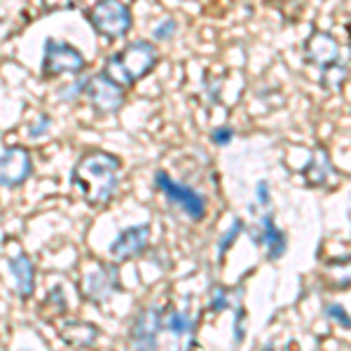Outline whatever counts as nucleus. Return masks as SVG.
Returning <instances> with one entry per match:
<instances>
[{
  "label": "nucleus",
  "instance_id": "17",
  "mask_svg": "<svg viewBox=\"0 0 351 351\" xmlns=\"http://www.w3.org/2000/svg\"><path fill=\"white\" fill-rule=\"evenodd\" d=\"M243 228L241 225V220H234V225H232V230H228V234L220 239V243H218V251H220V256H225L228 253V246H232V241L237 239V234H239V230Z\"/></svg>",
  "mask_w": 351,
  "mask_h": 351
},
{
  "label": "nucleus",
  "instance_id": "9",
  "mask_svg": "<svg viewBox=\"0 0 351 351\" xmlns=\"http://www.w3.org/2000/svg\"><path fill=\"white\" fill-rule=\"evenodd\" d=\"M304 59L311 66H319L326 71V68H330L339 61V45L330 33L314 31L304 43Z\"/></svg>",
  "mask_w": 351,
  "mask_h": 351
},
{
  "label": "nucleus",
  "instance_id": "10",
  "mask_svg": "<svg viewBox=\"0 0 351 351\" xmlns=\"http://www.w3.org/2000/svg\"><path fill=\"white\" fill-rule=\"evenodd\" d=\"M150 239V228L148 225H136V228L124 230L110 246V256L117 260V263H124V260H132L134 256H138L145 246H148Z\"/></svg>",
  "mask_w": 351,
  "mask_h": 351
},
{
  "label": "nucleus",
  "instance_id": "2",
  "mask_svg": "<svg viewBox=\"0 0 351 351\" xmlns=\"http://www.w3.org/2000/svg\"><path fill=\"white\" fill-rule=\"evenodd\" d=\"M122 164L108 152H89L73 169V185L89 206H106L120 183Z\"/></svg>",
  "mask_w": 351,
  "mask_h": 351
},
{
  "label": "nucleus",
  "instance_id": "8",
  "mask_svg": "<svg viewBox=\"0 0 351 351\" xmlns=\"http://www.w3.org/2000/svg\"><path fill=\"white\" fill-rule=\"evenodd\" d=\"M155 185L169 197V199L178 204V206L183 208L190 218H195V220L204 218V213H206V202H204V197L199 195V192H195L192 188H188V185L176 183V180L169 178L164 171H160L155 176Z\"/></svg>",
  "mask_w": 351,
  "mask_h": 351
},
{
  "label": "nucleus",
  "instance_id": "5",
  "mask_svg": "<svg viewBox=\"0 0 351 351\" xmlns=\"http://www.w3.org/2000/svg\"><path fill=\"white\" fill-rule=\"evenodd\" d=\"M84 96L89 99L92 108L101 115H112L124 106V87L112 82L104 71L96 73L94 77L84 80Z\"/></svg>",
  "mask_w": 351,
  "mask_h": 351
},
{
  "label": "nucleus",
  "instance_id": "23",
  "mask_svg": "<svg viewBox=\"0 0 351 351\" xmlns=\"http://www.w3.org/2000/svg\"><path fill=\"white\" fill-rule=\"evenodd\" d=\"M258 202L260 204H269V185L265 183V180H260V183H258Z\"/></svg>",
  "mask_w": 351,
  "mask_h": 351
},
{
  "label": "nucleus",
  "instance_id": "4",
  "mask_svg": "<svg viewBox=\"0 0 351 351\" xmlns=\"http://www.w3.org/2000/svg\"><path fill=\"white\" fill-rule=\"evenodd\" d=\"M94 31L106 38H124L132 31V12L120 0H99L89 12Z\"/></svg>",
  "mask_w": 351,
  "mask_h": 351
},
{
  "label": "nucleus",
  "instance_id": "21",
  "mask_svg": "<svg viewBox=\"0 0 351 351\" xmlns=\"http://www.w3.org/2000/svg\"><path fill=\"white\" fill-rule=\"evenodd\" d=\"M49 124H52V122H49V115L38 117V124H36V127H31V136H33V138H38V136H40V134L47 132Z\"/></svg>",
  "mask_w": 351,
  "mask_h": 351
},
{
  "label": "nucleus",
  "instance_id": "16",
  "mask_svg": "<svg viewBox=\"0 0 351 351\" xmlns=\"http://www.w3.org/2000/svg\"><path fill=\"white\" fill-rule=\"evenodd\" d=\"M344 80H347V64H342V61H337V64H332L330 68H326L324 75H321V84L328 89H342Z\"/></svg>",
  "mask_w": 351,
  "mask_h": 351
},
{
  "label": "nucleus",
  "instance_id": "14",
  "mask_svg": "<svg viewBox=\"0 0 351 351\" xmlns=\"http://www.w3.org/2000/svg\"><path fill=\"white\" fill-rule=\"evenodd\" d=\"M263 230H265V232H263L265 248H267L269 258H271V260L281 258V256H284V251H286V237H284V232L276 228L274 220H271L269 216L263 220Z\"/></svg>",
  "mask_w": 351,
  "mask_h": 351
},
{
  "label": "nucleus",
  "instance_id": "18",
  "mask_svg": "<svg viewBox=\"0 0 351 351\" xmlns=\"http://www.w3.org/2000/svg\"><path fill=\"white\" fill-rule=\"evenodd\" d=\"M211 138L216 145H228V143H232V138H234V132H232L230 127H218L211 132Z\"/></svg>",
  "mask_w": 351,
  "mask_h": 351
},
{
  "label": "nucleus",
  "instance_id": "12",
  "mask_svg": "<svg viewBox=\"0 0 351 351\" xmlns=\"http://www.w3.org/2000/svg\"><path fill=\"white\" fill-rule=\"evenodd\" d=\"M10 271H12L14 281H16V293L21 300H28L33 295V288H36V269L33 263L28 260V256L19 253L16 258L10 260Z\"/></svg>",
  "mask_w": 351,
  "mask_h": 351
},
{
  "label": "nucleus",
  "instance_id": "20",
  "mask_svg": "<svg viewBox=\"0 0 351 351\" xmlns=\"http://www.w3.org/2000/svg\"><path fill=\"white\" fill-rule=\"evenodd\" d=\"M176 33V21L173 19H167L164 24H160L155 28V40H169Z\"/></svg>",
  "mask_w": 351,
  "mask_h": 351
},
{
  "label": "nucleus",
  "instance_id": "11",
  "mask_svg": "<svg viewBox=\"0 0 351 351\" xmlns=\"http://www.w3.org/2000/svg\"><path fill=\"white\" fill-rule=\"evenodd\" d=\"M115 291H120V276L112 267H101L99 271L89 274L87 281H84V295L94 300V302H104Z\"/></svg>",
  "mask_w": 351,
  "mask_h": 351
},
{
  "label": "nucleus",
  "instance_id": "13",
  "mask_svg": "<svg viewBox=\"0 0 351 351\" xmlns=\"http://www.w3.org/2000/svg\"><path fill=\"white\" fill-rule=\"evenodd\" d=\"M330 173H332V164H330V157H328V150L316 148L309 164L302 169V176L307 178L309 185H324Z\"/></svg>",
  "mask_w": 351,
  "mask_h": 351
},
{
  "label": "nucleus",
  "instance_id": "1",
  "mask_svg": "<svg viewBox=\"0 0 351 351\" xmlns=\"http://www.w3.org/2000/svg\"><path fill=\"white\" fill-rule=\"evenodd\" d=\"M195 321L178 309L148 307L134 321V351H188Z\"/></svg>",
  "mask_w": 351,
  "mask_h": 351
},
{
  "label": "nucleus",
  "instance_id": "6",
  "mask_svg": "<svg viewBox=\"0 0 351 351\" xmlns=\"http://www.w3.org/2000/svg\"><path fill=\"white\" fill-rule=\"evenodd\" d=\"M84 68V56L71 47L68 43H59L54 38H47L45 43V56H43V75H66V73H80Z\"/></svg>",
  "mask_w": 351,
  "mask_h": 351
},
{
  "label": "nucleus",
  "instance_id": "3",
  "mask_svg": "<svg viewBox=\"0 0 351 351\" xmlns=\"http://www.w3.org/2000/svg\"><path fill=\"white\" fill-rule=\"evenodd\" d=\"M157 49L145 40H136L122 49V52L108 56L104 73L110 77L112 82H117L120 87H132L134 82H138L141 77H145L152 68L157 66Z\"/></svg>",
  "mask_w": 351,
  "mask_h": 351
},
{
  "label": "nucleus",
  "instance_id": "7",
  "mask_svg": "<svg viewBox=\"0 0 351 351\" xmlns=\"http://www.w3.org/2000/svg\"><path fill=\"white\" fill-rule=\"evenodd\" d=\"M31 152L21 145H10L0 150V188H16L31 176Z\"/></svg>",
  "mask_w": 351,
  "mask_h": 351
},
{
  "label": "nucleus",
  "instance_id": "19",
  "mask_svg": "<svg viewBox=\"0 0 351 351\" xmlns=\"http://www.w3.org/2000/svg\"><path fill=\"white\" fill-rule=\"evenodd\" d=\"M326 314L330 316V319H335L339 326L349 328V316H347V311L339 307V304H328V307H326Z\"/></svg>",
  "mask_w": 351,
  "mask_h": 351
},
{
  "label": "nucleus",
  "instance_id": "22",
  "mask_svg": "<svg viewBox=\"0 0 351 351\" xmlns=\"http://www.w3.org/2000/svg\"><path fill=\"white\" fill-rule=\"evenodd\" d=\"M211 307L216 309V311H220V309H225V307H228V300H225V291H223V288H216V291H213Z\"/></svg>",
  "mask_w": 351,
  "mask_h": 351
},
{
  "label": "nucleus",
  "instance_id": "15",
  "mask_svg": "<svg viewBox=\"0 0 351 351\" xmlns=\"http://www.w3.org/2000/svg\"><path fill=\"white\" fill-rule=\"evenodd\" d=\"M59 332L71 347H89L96 339V330L89 324H66Z\"/></svg>",
  "mask_w": 351,
  "mask_h": 351
}]
</instances>
